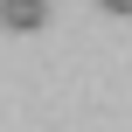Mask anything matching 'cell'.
Returning a JSON list of instances; mask_svg holds the SVG:
<instances>
[{
  "instance_id": "obj_1",
  "label": "cell",
  "mask_w": 132,
  "mask_h": 132,
  "mask_svg": "<svg viewBox=\"0 0 132 132\" xmlns=\"http://www.w3.org/2000/svg\"><path fill=\"white\" fill-rule=\"evenodd\" d=\"M0 14H7V28H14V35H28V28H42V14H49V7H42V0H7Z\"/></svg>"
},
{
  "instance_id": "obj_2",
  "label": "cell",
  "mask_w": 132,
  "mask_h": 132,
  "mask_svg": "<svg viewBox=\"0 0 132 132\" xmlns=\"http://www.w3.org/2000/svg\"><path fill=\"white\" fill-rule=\"evenodd\" d=\"M104 7H111V14H132V0H104Z\"/></svg>"
}]
</instances>
